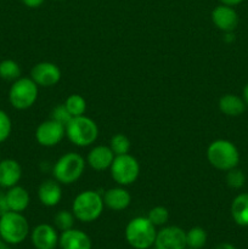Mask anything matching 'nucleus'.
<instances>
[{"label": "nucleus", "instance_id": "nucleus-1", "mask_svg": "<svg viewBox=\"0 0 248 249\" xmlns=\"http://www.w3.org/2000/svg\"><path fill=\"white\" fill-rule=\"evenodd\" d=\"M104 198L94 190H87L75 196L72 203V213L82 223H92L104 212Z\"/></svg>", "mask_w": 248, "mask_h": 249}, {"label": "nucleus", "instance_id": "nucleus-2", "mask_svg": "<svg viewBox=\"0 0 248 249\" xmlns=\"http://www.w3.org/2000/svg\"><path fill=\"white\" fill-rule=\"evenodd\" d=\"M207 160L215 169L228 172L237 167L240 162V153L231 141L219 139L213 141L207 148Z\"/></svg>", "mask_w": 248, "mask_h": 249}, {"label": "nucleus", "instance_id": "nucleus-3", "mask_svg": "<svg viewBox=\"0 0 248 249\" xmlns=\"http://www.w3.org/2000/svg\"><path fill=\"white\" fill-rule=\"evenodd\" d=\"M157 230L147 216L131 219L125 228V240L134 249H150L155 246Z\"/></svg>", "mask_w": 248, "mask_h": 249}, {"label": "nucleus", "instance_id": "nucleus-4", "mask_svg": "<svg viewBox=\"0 0 248 249\" xmlns=\"http://www.w3.org/2000/svg\"><path fill=\"white\" fill-rule=\"evenodd\" d=\"M66 136L73 145L88 147L99 138V126L89 117H73L66 125Z\"/></svg>", "mask_w": 248, "mask_h": 249}, {"label": "nucleus", "instance_id": "nucleus-5", "mask_svg": "<svg viewBox=\"0 0 248 249\" xmlns=\"http://www.w3.org/2000/svg\"><path fill=\"white\" fill-rule=\"evenodd\" d=\"M85 170V160L75 152L61 156L53 167V179L63 185H72L82 177Z\"/></svg>", "mask_w": 248, "mask_h": 249}, {"label": "nucleus", "instance_id": "nucleus-6", "mask_svg": "<svg viewBox=\"0 0 248 249\" xmlns=\"http://www.w3.org/2000/svg\"><path fill=\"white\" fill-rule=\"evenodd\" d=\"M29 235V224L22 213L7 212L0 216V236L7 245H19Z\"/></svg>", "mask_w": 248, "mask_h": 249}, {"label": "nucleus", "instance_id": "nucleus-7", "mask_svg": "<svg viewBox=\"0 0 248 249\" xmlns=\"http://www.w3.org/2000/svg\"><path fill=\"white\" fill-rule=\"evenodd\" d=\"M38 88L32 78L21 77L15 80L9 90V101L11 106L19 111L31 108L38 99Z\"/></svg>", "mask_w": 248, "mask_h": 249}, {"label": "nucleus", "instance_id": "nucleus-8", "mask_svg": "<svg viewBox=\"0 0 248 249\" xmlns=\"http://www.w3.org/2000/svg\"><path fill=\"white\" fill-rule=\"evenodd\" d=\"M112 179L119 186H129L138 180L140 174V164L131 155L116 156L109 167Z\"/></svg>", "mask_w": 248, "mask_h": 249}, {"label": "nucleus", "instance_id": "nucleus-9", "mask_svg": "<svg viewBox=\"0 0 248 249\" xmlns=\"http://www.w3.org/2000/svg\"><path fill=\"white\" fill-rule=\"evenodd\" d=\"M66 136V126L53 119L41 122L35 130V140L43 147H53Z\"/></svg>", "mask_w": 248, "mask_h": 249}, {"label": "nucleus", "instance_id": "nucleus-10", "mask_svg": "<svg viewBox=\"0 0 248 249\" xmlns=\"http://www.w3.org/2000/svg\"><path fill=\"white\" fill-rule=\"evenodd\" d=\"M155 247L158 249H185L186 231L179 226H165L157 231Z\"/></svg>", "mask_w": 248, "mask_h": 249}, {"label": "nucleus", "instance_id": "nucleus-11", "mask_svg": "<svg viewBox=\"0 0 248 249\" xmlns=\"http://www.w3.org/2000/svg\"><path fill=\"white\" fill-rule=\"evenodd\" d=\"M31 78L38 87H55L61 80V70L53 62H39L33 66L31 71Z\"/></svg>", "mask_w": 248, "mask_h": 249}, {"label": "nucleus", "instance_id": "nucleus-12", "mask_svg": "<svg viewBox=\"0 0 248 249\" xmlns=\"http://www.w3.org/2000/svg\"><path fill=\"white\" fill-rule=\"evenodd\" d=\"M31 240L35 249H56L60 236L55 226L49 224H39L32 231Z\"/></svg>", "mask_w": 248, "mask_h": 249}, {"label": "nucleus", "instance_id": "nucleus-13", "mask_svg": "<svg viewBox=\"0 0 248 249\" xmlns=\"http://www.w3.org/2000/svg\"><path fill=\"white\" fill-rule=\"evenodd\" d=\"M212 21L218 29L231 33L238 24V15L232 6L221 4L212 11Z\"/></svg>", "mask_w": 248, "mask_h": 249}, {"label": "nucleus", "instance_id": "nucleus-14", "mask_svg": "<svg viewBox=\"0 0 248 249\" xmlns=\"http://www.w3.org/2000/svg\"><path fill=\"white\" fill-rule=\"evenodd\" d=\"M114 157L116 156L112 152L109 146L99 145L92 147L88 153L87 163L91 169L96 170V172H102V170L109 169Z\"/></svg>", "mask_w": 248, "mask_h": 249}, {"label": "nucleus", "instance_id": "nucleus-15", "mask_svg": "<svg viewBox=\"0 0 248 249\" xmlns=\"http://www.w3.org/2000/svg\"><path fill=\"white\" fill-rule=\"evenodd\" d=\"M38 198L39 202L44 207H55L60 203L62 198V189L61 184L55 179L44 180L38 187Z\"/></svg>", "mask_w": 248, "mask_h": 249}, {"label": "nucleus", "instance_id": "nucleus-16", "mask_svg": "<svg viewBox=\"0 0 248 249\" xmlns=\"http://www.w3.org/2000/svg\"><path fill=\"white\" fill-rule=\"evenodd\" d=\"M22 178V167L17 160L7 158L0 160V187L10 189L18 185Z\"/></svg>", "mask_w": 248, "mask_h": 249}, {"label": "nucleus", "instance_id": "nucleus-17", "mask_svg": "<svg viewBox=\"0 0 248 249\" xmlns=\"http://www.w3.org/2000/svg\"><path fill=\"white\" fill-rule=\"evenodd\" d=\"M58 246L61 249H91V240L89 236L82 230L70 229L62 231L58 240Z\"/></svg>", "mask_w": 248, "mask_h": 249}, {"label": "nucleus", "instance_id": "nucleus-18", "mask_svg": "<svg viewBox=\"0 0 248 249\" xmlns=\"http://www.w3.org/2000/svg\"><path fill=\"white\" fill-rule=\"evenodd\" d=\"M102 198H104L105 206L114 212L124 211V209L128 208L131 203L130 194H129L128 190L124 189L123 186L108 189L105 192Z\"/></svg>", "mask_w": 248, "mask_h": 249}, {"label": "nucleus", "instance_id": "nucleus-19", "mask_svg": "<svg viewBox=\"0 0 248 249\" xmlns=\"http://www.w3.org/2000/svg\"><path fill=\"white\" fill-rule=\"evenodd\" d=\"M6 199L10 211L17 212V213H22L26 211L31 203V196H29L28 191L19 185L7 189Z\"/></svg>", "mask_w": 248, "mask_h": 249}, {"label": "nucleus", "instance_id": "nucleus-20", "mask_svg": "<svg viewBox=\"0 0 248 249\" xmlns=\"http://www.w3.org/2000/svg\"><path fill=\"white\" fill-rule=\"evenodd\" d=\"M245 100L233 94H226L219 100V109L230 117L241 116L246 111Z\"/></svg>", "mask_w": 248, "mask_h": 249}, {"label": "nucleus", "instance_id": "nucleus-21", "mask_svg": "<svg viewBox=\"0 0 248 249\" xmlns=\"http://www.w3.org/2000/svg\"><path fill=\"white\" fill-rule=\"evenodd\" d=\"M231 216L237 225L248 226V194H240L231 203Z\"/></svg>", "mask_w": 248, "mask_h": 249}, {"label": "nucleus", "instance_id": "nucleus-22", "mask_svg": "<svg viewBox=\"0 0 248 249\" xmlns=\"http://www.w3.org/2000/svg\"><path fill=\"white\" fill-rule=\"evenodd\" d=\"M21 67L14 60H2L0 62V78L7 82H15L21 78Z\"/></svg>", "mask_w": 248, "mask_h": 249}, {"label": "nucleus", "instance_id": "nucleus-23", "mask_svg": "<svg viewBox=\"0 0 248 249\" xmlns=\"http://www.w3.org/2000/svg\"><path fill=\"white\" fill-rule=\"evenodd\" d=\"M207 243V232L204 229L196 226L186 232V247L191 249H202Z\"/></svg>", "mask_w": 248, "mask_h": 249}, {"label": "nucleus", "instance_id": "nucleus-24", "mask_svg": "<svg viewBox=\"0 0 248 249\" xmlns=\"http://www.w3.org/2000/svg\"><path fill=\"white\" fill-rule=\"evenodd\" d=\"M65 106L72 117L84 116L85 111H87V101H85V99L82 95L78 94L70 95L66 99Z\"/></svg>", "mask_w": 248, "mask_h": 249}, {"label": "nucleus", "instance_id": "nucleus-25", "mask_svg": "<svg viewBox=\"0 0 248 249\" xmlns=\"http://www.w3.org/2000/svg\"><path fill=\"white\" fill-rule=\"evenodd\" d=\"M130 146V140L124 134H116V135L112 136L111 141H109V148L114 153V156H121L129 153Z\"/></svg>", "mask_w": 248, "mask_h": 249}, {"label": "nucleus", "instance_id": "nucleus-26", "mask_svg": "<svg viewBox=\"0 0 248 249\" xmlns=\"http://www.w3.org/2000/svg\"><path fill=\"white\" fill-rule=\"evenodd\" d=\"M74 221V214L70 211H60L55 214V216H53V226H55L57 230H60L61 232L66 230H70V229H73Z\"/></svg>", "mask_w": 248, "mask_h": 249}, {"label": "nucleus", "instance_id": "nucleus-27", "mask_svg": "<svg viewBox=\"0 0 248 249\" xmlns=\"http://www.w3.org/2000/svg\"><path fill=\"white\" fill-rule=\"evenodd\" d=\"M147 219L155 226H163L169 220V211L163 206L153 207L147 214Z\"/></svg>", "mask_w": 248, "mask_h": 249}, {"label": "nucleus", "instance_id": "nucleus-28", "mask_svg": "<svg viewBox=\"0 0 248 249\" xmlns=\"http://www.w3.org/2000/svg\"><path fill=\"white\" fill-rule=\"evenodd\" d=\"M246 177L242 170L233 168V169L228 170L226 174V184L231 189H241L245 185Z\"/></svg>", "mask_w": 248, "mask_h": 249}, {"label": "nucleus", "instance_id": "nucleus-29", "mask_svg": "<svg viewBox=\"0 0 248 249\" xmlns=\"http://www.w3.org/2000/svg\"><path fill=\"white\" fill-rule=\"evenodd\" d=\"M12 131V122L9 114L0 109V143L7 140Z\"/></svg>", "mask_w": 248, "mask_h": 249}, {"label": "nucleus", "instance_id": "nucleus-30", "mask_svg": "<svg viewBox=\"0 0 248 249\" xmlns=\"http://www.w3.org/2000/svg\"><path fill=\"white\" fill-rule=\"evenodd\" d=\"M72 118L73 117L71 116V113L68 112V109L66 108L65 104L58 105V106L53 107V111H51V119L58 122V123H61L62 125H65V126L70 123V121Z\"/></svg>", "mask_w": 248, "mask_h": 249}, {"label": "nucleus", "instance_id": "nucleus-31", "mask_svg": "<svg viewBox=\"0 0 248 249\" xmlns=\"http://www.w3.org/2000/svg\"><path fill=\"white\" fill-rule=\"evenodd\" d=\"M10 212L9 206H7V199H6V192L0 187V216L4 215L5 213Z\"/></svg>", "mask_w": 248, "mask_h": 249}, {"label": "nucleus", "instance_id": "nucleus-32", "mask_svg": "<svg viewBox=\"0 0 248 249\" xmlns=\"http://www.w3.org/2000/svg\"><path fill=\"white\" fill-rule=\"evenodd\" d=\"M21 1L23 2V5H26L27 7H31V9H36V7L41 6L45 0H21Z\"/></svg>", "mask_w": 248, "mask_h": 249}, {"label": "nucleus", "instance_id": "nucleus-33", "mask_svg": "<svg viewBox=\"0 0 248 249\" xmlns=\"http://www.w3.org/2000/svg\"><path fill=\"white\" fill-rule=\"evenodd\" d=\"M215 249H237V248H236L233 245H231V243L223 242V243H219V245L215 247Z\"/></svg>", "mask_w": 248, "mask_h": 249}, {"label": "nucleus", "instance_id": "nucleus-34", "mask_svg": "<svg viewBox=\"0 0 248 249\" xmlns=\"http://www.w3.org/2000/svg\"><path fill=\"white\" fill-rule=\"evenodd\" d=\"M221 4L224 5H229V6H235V5L241 4L243 0H220Z\"/></svg>", "mask_w": 248, "mask_h": 249}, {"label": "nucleus", "instance_id": "nucleus-35", "mask_svg": "<svg viewBox=\"0 0 248 249\" xmlns=\"http://www.w3.org/2000/svg\"><path fill=\"white\" fill-rule=\"evenodd\" d=\"M243 100H245L246 105H248V84L243 89Z\"/></svg>", "mask_w": 248, "mask_h": 249}, {"label": "nucleus", "instance_id": "nucleus-36", "mask_svg": "<svg viewBox=\"0 0 248 249\" xmlns=\"http://www.w3.org/2000/svg\"><path fill=\"white\" fill-rule=\"evenodd\" d=\"M0 249H9V247H7V243L2 240L1 236H0Z\"/></svg>", "mask_w": 248, "mask_h": 249}, {"label": "nucleus", "instance_id": "nucleus-37", "mask_svg": "<svg viewBox=\"0 0 248 249\" xmlns=\"http://www.w3.org/2000/svg\"><path fill=\"white\" fill-rule=\"evenodd\" d=\"M150 249H158V248H157V247H153V248H152V247H151Z\"/></svg>", "mask_w": 248, "mask_h": 249}, {"label": "nucleus", "instance_id": "nucleus-38", "mask_svg": "<svg viewBox=\"0 0 248 249\" xmlns=\"http://www.w3.org/2000/svg\"><path fill=\"white\" fill-rule=\"evenodd\" d=\"M56 1H63V0H56Z\"/></svg>", "mask_w": 248, "mask_h": 249}, {"label": "nucleus", "instance_id": "nucleus-39", "mask_svg": "<svg viewBox=\"0 0 248 249\" xmlns=\"http://www.w3.org/2000/svg\"><path fill=\"white\" fill-rule=\"evenodd\" d=\"M185 249H191V248H185Z\"/></svg>", "mask_w": 248, "mask_h": 249}, {"label": "nucleus", "instance_id": "nucleus-40", "mask_svg": "<svg viewBox=\"0 0 248 249\" xmlns=\"http://www.w3.org/2000/svg\"><path fill=\"white\" fill-rule=\"evenodd\" d=\"M0 160H1V158H0Z\"/></svg>", "mask_w": 248, "mask_h": 249}]
</instances>
